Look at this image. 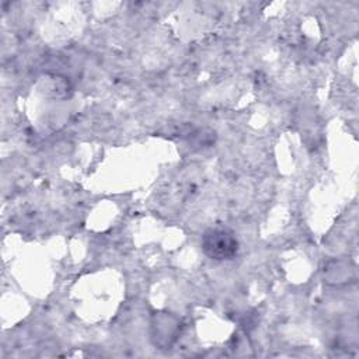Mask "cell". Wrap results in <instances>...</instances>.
I'll return each instance as SVG.
<instances>
[{"label": "cell", "mask_w": 359, "mask_h": 359, "mask_svg": "<svg viewBox=\"0 0 359 359\" xmlns=\"http://www.w3.org/2000/svg\"><path fill=\"white\" fill-rule=\"evenodd\" d=\"M202 248L212 259H231L238 250L234 234L227 229H210L202 237Z\"/></svg>", "instance_id": "obj_1"}]
</instances>
